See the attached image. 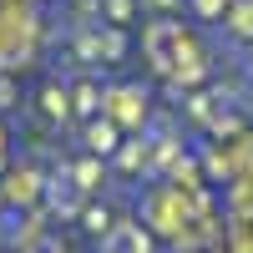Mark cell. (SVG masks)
Listing matches in <instances>:
<instances>
[{
	"mask_svg": "<svg viewBox=\"0 0 253 253\" xmlns=\"http://www.w3.org/2000/svg\"><path fill=\"white\" fill-rule=\"evenodd\" d=\"M107 253H147V238L137 233V228H122V233L107 238Z\"/></svg>",
	"mask_w": 253,
	"mask_h": 253,
	"instance_id": "1",
	"label": "cell"
},
{
	"mask_svg": "<svg viewBox=\"0 0 253 253\" xmlns=\"http://www.w3.org/2000/svg\"><path fill=\"white\" fill-rule=\"evenodd\" d=\"M91 147H96V152H112V147H117V132H112V126H91Z\"/></svg>",
	"mask_w": 253,
	"mask_h": 253,
	"instance_id": "2",
	"label": "cell"
}]
</instances>
